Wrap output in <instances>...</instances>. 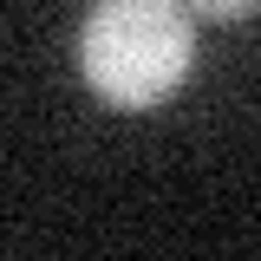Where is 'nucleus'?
I'll return each instance as SVG.
<instances>
[{
    "label": "nucleus",
    "instance_id": "obj_1",
    "mask_svg": "<svg viewBox=\"0 0 261 261\" xmlns=\"http://www.w3.org/2000/svg\"><path fill=\"white\" fill-rule=\"evenodd\" d=\"M196 13L190 0H92L79 27V79L118 111H150L190 79Z\"/></svg>",
    "mask_w": 261,
    "mask_h": 261
},
{
    "label": "nucleus",
    "instance_id": "obj_2",
    "mask_svg": "<svg viewBox=\"0 0 261 261\" xmlns=\"http://www.w3.org/2000/svg\"><path fill=\"white\" fill-rule=\"evenodd\" d=\"M261 0H190V13H202V20H248Z\"/></svg>",
    "mask_w": 261,
    "mask_h": 261
}]
</instances>
